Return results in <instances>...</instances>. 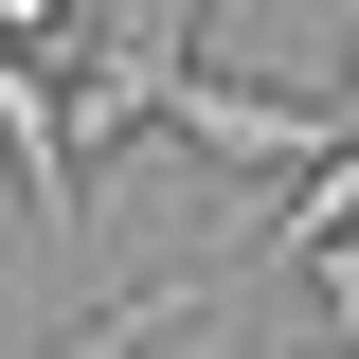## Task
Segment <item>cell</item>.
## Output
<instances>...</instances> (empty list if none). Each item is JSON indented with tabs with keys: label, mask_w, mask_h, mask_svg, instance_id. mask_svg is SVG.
Masks as SVG:
<instances>
[{
	"label": "cell",
	"mask_w": 359,
	"mask_h": 359,
	"mask_svg": "<svg viewBox=\"0 0 359 359\" xmlns=\"http://www.w3.org/2000/svg\"><path fill=\"white\" fill-rule=\"evenodd\" d=\"M287 269H306V306H323V323L359 341V233H323V252H287Z\"/></svg>",
	"instance_id": "1"
}]
</instances>
